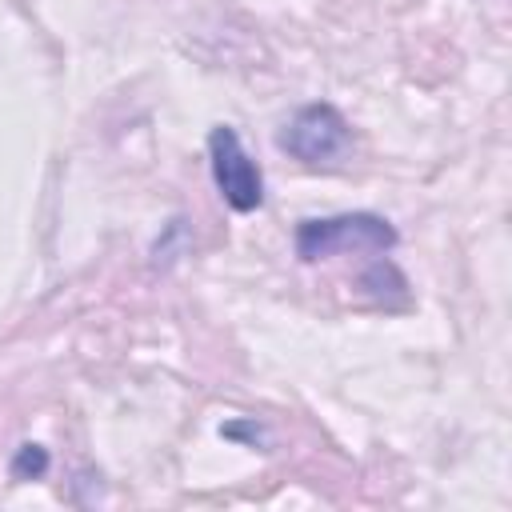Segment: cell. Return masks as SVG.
Listing matches in <instances>:
<instances>
[{
	"label": "cell",
	"mask_w": 512,
	"mask_h": 512,
	"mask_svg": "<svg viewBox=\"0 0 512 512\" xmlns=\"http://www.w3.org/2000/svg\"><path fill=\"white\" fill-rule=\"evenodd\" d=\"M396 244V228L372 212H344L324 220H304L296 228V256L300 260H328L340 252H388Z\"/></svg>",
	"instance_id": "1"
},
{
	"label": "cell",
	"mask_w": 512,
	"mask_h": 512,
	"mask_svg": "<svg viewBox=\"0 0 512 512\" xmlns=\"http://www.w3.org/2000/svg\"><path fill=\"white\" fill-rule=\"evenodd\" d=\"M208 164H212V180L224 196L228 208L236 212H256L264 204V176L256 168V160L244 152L240 136L232 128H212L208 136Z\"/></svg>",
	"instance_id": "2"
},
{
	"label": "cell",
	"mask_w": 512,
	"mask_h": 512,
	"mask_svg": "<svg viewBox=\"0 0 512 512\" xmlns=\"http://www.w3.org/2000/svg\"><path fill=\"white\" fill-rule=\"evenodd\" d=\"M348 140H352V128H348V120H344L332 104H308V108H300V112L284 124V132L276 136V144H280L288 156L304 160V164L336 160V156L348 148Z\"/></svg>",
	"instance_id": "3"
},
{
	"label": "cell",
	"mask_w": 512,
	"mask_h": 512,
	"mask_svg": "<svg viewBox=\"0 0 512 512\" xmlns=\"http://www.w3.org/2000/svg\"><path fill=\"white\" fill-rule=\"evenodd\" d=\"M8 472H12V480H36V476L48 472V452L40 444H20L12 464H8Z\"/></svg>",
	"instance_id": "4"
}]
</instances>
